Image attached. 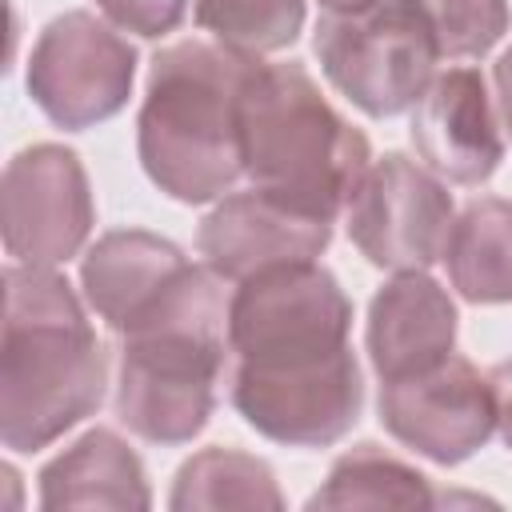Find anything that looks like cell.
Returning <instances> with one entry per match:
<instances>
[{
	"label": "cell",
	"instance_id": "1",
	"mask_svg": "<svg viewBox=\"0 0 512 512\" xmlns=\"http://www.w3.org/2000/svg\"><path fill=\"white\" fill-rule=\"evenodd\" d=\"M108 352L88 312L56 268H4L0 336V440L40 452L92 416L104 400Z\"/></svg>",
	"mask_w": 512,
	"mask_h": 512
},
{
	"label": "cell",
	"instance_id": "2",
	"mask_svg": "<svg viewBox=\"0 0 512 512\" xmlns=\"http://www.w3.org/2000/svg\"><path fill=\"white\" fill-rule=\"evenodd\" d=\"M208 264H188L184 276L120 332L116 420L160 448L188 444L204 432L220 380L232 368L228 292Z\"/></svg>",
	"mask_w": 512,
	"mask_h": 512
},
{
	"label": "cell",
	"instance_id": "3",
	"mask_svg": "<svg viewBox=\"0 0 512 512\" xmlns=\"http://www.w3.org/2000/svg\"><path fill=\"white\" fill-rule=\"evenodd\" d=\"M256 68L260 56L220 40H180L152 56L136 152L160 192L208 204L244 176L240 96Z\"/></svg>",
	"mask_w": 512,
	"mask_h": 512
},
{
	"label": "cell",
	"instance_id": "4",
	"mask_svg": "<svg viewBox=\"0 0 512 512\" xmlns=\"http://www.w3.org/2000/svg\"><path fill=\"white\" fill-rule=\"evenodd\" d=\"M240 152L252 188L280 204L336 220L372 164L368 136L352 128L300 64H264L240 96Z\"/></svg>",
	"mask_w": 512,
	"mask_h": 512
},
{
	"label": "cell",
	"instance_id": "5",
	"mask_svg": "<svg viewBox=\"0 0 512 512\" xmlns=\"http://www.w3.org/2000/svg\"><path fill=\"white\" fill-rule=\"evenodd\" d=\"M312 48L328 84L376 120L408 112L432 84L440 60L436 32L416 0L324 8Z\"/></svg>",
	"mask_w": 512,
	"mask_h": 512
},
{
	"label": "cell",
	"instance_id": "6",
	"mask_svg": "<svg viewBox=\"0 0 512 512\" xmlns=\"http://www.w3.org/2000/svg\"><path fill=\"white\" fill-rule=\"evenodd\" d=\"M352 300L316 260L272 264L244 276L228 300L232 360L288 364L328 356L348 344Z\"/></svg>",
	"mask_w": 512,
	"mask_h": 512
},
{
	"label": "cell",
	"instance_id": "7",
	"mask_svg": "<svg viewBox=\"0 0 512 512\" xmlns=\"http://www.w3.org/2000/svg\"><path fill=\"white\" fill-rule=\"evenodd\" d=\"M228 400L260 436L288 448H328L352 432L364 408L356 352L344 344L328 356L288 364L228 368Z\"/></svg>",
	"mask_w": 512,
	"mask_h": 512
},
{
	"label": "cell",
	"instance_id": "8",
	"mask_svg": "<svg viewBox=\"0 0 512 512\" xmlns=\"http://www.w3.org/2000/svg\"><path fill=\"white\" fill-rule=\"evenodd\" d=\"M136 80V48L100 16L72 8L44 24L28 56V96L64 132L112 120Z\"/></svg>",
	"mask_w": 512,
	"mask_h": 512
},
{
	"label": "cell",
	"instance_id": "9",
	"mask_svg": "<svg viewBox=\"0 0 512 512\" xmlns=\"http://www.w3.org/2000/svg\"><path fill=\"white\" fill-rule=\"evenodd\" d=\"M344 212L360 256L388 272H428L456 220L448 184L404 152L372 160Z\"/></svg>",
	"mask_w": 512,
	"mask_h": 512
},
{
	"label": "cell",
	"instance_id": "10",
	"mask_svg": "<svg viewBox=\"0 0 512 512\" xmlns=\"http://www.w3.org/2000/svg\"><path fill=\"white\" fill-rule=\"evenodd\" d=\"M96 204L80 156L64 144L16 152L0 184V232L16 264L56 268L92 236Z\"/></svg>",
	"mask_w": 512,
	"mask_h": 512
},
{
	"label": "cell",
	"instance_id": "11",
	"mask_svg": "<svg viewBox=\"0 0 512 512\" xmlns=\"http://www.w3.org/2000/svg\"><path fill=\"white\" fill-rule=\"evenodd\" d=\"M376 412L388 436L444 468L464 464L496 432V396L488 372L456 352L428 372L380 380Z\"/></svg>",
	"mask_w": 512,
	"mask_h": 512
},
{
	"label": "cell",
	"instance_id": "12",
	"mask_svg": "<svg viewBox=\"0 0 512 512\" xmlns=\"http://www.w3.org/2000/svg\"><path fill=\"white\" fill-rule=\"evenodd\" d=\"M328 244H332V220L296 212L260 188L220 196V204L200 220L196 232V248L204 264L228 284H240L244 276L272 264L316 260Z\"/></svg>",
	"mask_w": 512,
	"mask_h": 512
},
{
	"label": "cell",
	"instance_id": "13",
	"mask_svg": "<svg viewBox=\"0 0 512 512\" xmlns=\"http://www.w3.org/2000/svg\"><path fill=\"white\" fill-rule=\"evenodd\" d=\"M412 144L444 184H484L504 160V136L476 68L436 72L412 104Z\"/></svg>",
	"mask_w": 512,
	"mask_h": 512
},
{
	"label": "cell",
	"instance_id": "14",
	"mask_svg": "<svg viewBox=\"0 0 512 512\" xmlns=\"http://www.w3.org/2000/svg\"><path fill=\"white\" fill-rule=\"evenodd\" d=\"M456 348V304L428 272H396L368 304V360L380 380L436 368Z\"/></svg>",
	"mask_w": 512,
	"mask_h": 512
},
{
	"label": "cell",
	"instance_id": "15",
	"mask_svg": "<svg viewBox=\"0 0 512 512\" xmlns=\"http://www.w3.org/2000/svg\"><path fill=\"white\" fill-rule=\"evenodd\" d=\"M180 244L144 228L104 232L80 260V288L92 312L112 328L128 332L188 268Z\"/></svg>",
	"mask_w": 512,
	"mask_h": 512
},
{
	"label": "cell",
	"instance_id": "16",
	"mask_svg": "<svg viewBox=\"0 0 512 512\" xmlns=\"http://www.w3.org/2000/svg\"><path fill=\"white\" fill-rule=\"evenodd\" d=\"M40 508H148V476L140 456L112 428H88L56 460L40 468Z\"/></svg>",
	"mask_w": 512,
	"mask_h": 512
},
{
	"label": "cell",
	"instance_id": "17",
	"mask_svg": "<svg viewBox=\"0 0 512 512\" xmlns=\"http://www.w3.org/2000/svg\"><path fill=\"white\" fill-rule=\"evenodd\" d=\"M452 288L468 304L512 300V200L476 196L468 200L440 252Z\"/></svg>",
	"mask_w": 512,
	"mask_h": 512
},
{
	"label": "cell",
	"instance_id": "18",
	"mask_svg": "<svg viewBox=\"0 0 512 512\" xmlns=\"http://www.w3.org/2000/svg\"><path fill=\"white\" fill-rule=\"evenodd\" d=\"M168 508H284V496L268 460L240 448H200L180 464Z\"/></svg>",
	"mask_w": 512,
	"mask_h": 512
},
{
	"label": "cell",
	"instance_id": "19",
	"mask_svg": "<svg viewBox=\"0 0 512 512\" xmlns=\"http://www.w3.org/2000/svg\"><path fill=\"white\" fill-rule=\"evenodd\" d=\"M436 492L428 476L388 456L376 444L344 452L328 480L308 496V508H432Z\"/></svg>",
	"mask_w": 512,
	"mask_h": 512
},
{
	"label": "cell",
	"instance_id": "20",
	"mask_svg": "<svg viewBox=\"0 0 512 512\" xmlns=\"http://www.w3.org/2000/svg\"><path fill=\"white\" fill-rule=\"evenodd\" d=\"M196 24L236 52L264 56L300 36L304 0H196Z\"/></svg>",
	"mask_w": 512,
	"mask_h": 512
},
{
	"label": "cell",
	"instance_id": "21",
	"mask_svg": "<svg viewBox=\"0 0 512 512\" xmlns=\"http://www.w3.org/2000/svg\"><path fill=\"white\" fill-rule=\"evenodd\" d=\"M436 32V48L448 60L488 56L512 24L508 0H416Z\"/></svg>",
	"mask_w": 512,
	"mask_h": 512
},
{
	"label": "cell",
	"instance_id": "22",
	"mask_svg": "<svg viewBox=\"0 0 512 512\" xmlns=\"http://www.w3.org/2000/svg\"><path fill=\"white\" fill-rule=\"evenodd\" d=\"M96 8L124 32H136L144 40H156L164 32H172L184 12L188 0H96Z\"/></svg>",
	"mask_w": 512,
	"mask_h": 512
},
{
	"label": "cell",
	"instance_id": "23",
	"mask_svg": "<svg viewBox=\"0 0 512 512\" xmlns=\"http://www.w3.org/2000/svg\"><path fill=\"white\" fill-rule=\"evenodd\" d=\"M488 384H492V396H496V432L512 448V356L500 360L488 372Z\"/></svg>",
	"mask_w": 512,
	"mask_h": 512
},
{
	"label": "cell",
	"instance_id": "24",
	"mask_svg": "<svg viewBox=\"0 0 512 512\" xmlns=\"http://www.w3.org/2000/svg\"><path fill=\"white\" fill-rule=\"evenodd\" d=\"M492 84H496V116H500V128L512 140V44L500 52V60L492 68Z\"/></svg>",
	"mask_w": 512,
	"mask_h": 512
},
{
	"label": "cell",
	"instance_id": "25",
	"mask_svg": "<svg viewBox=\"0 0 512 512\" xmlns=\"http://www.w3.org/2000/svg\"><path fill=\"white\" fill-rule=\"evenodd\" d=\"M324 8H356V4H368V0H320Z\"/></svg>",
	"mask_w": 512,
	"mask_h": 512
}]
</instances>
